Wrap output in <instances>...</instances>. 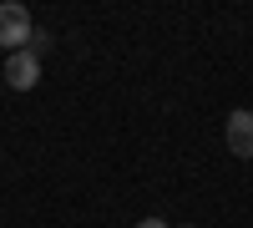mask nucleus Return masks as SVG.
I'll list each match as a JSON object with an SVG mask.
<instances>
[{
	"mask_svg": "<svg viewBox=\"0 0 253 228\" xmlns=\"http://www.w3.org/2000/svg\"><path fill=\"white\" fill-rule=\"evenodd\" d=\"M36 81H41V56H36L31 46H26V51H10V56H5V87H10V91H31Z\"/></svg>",
	"mask_w": 253,
	"mask_h": 228,
	"instance_id": "2",
	"label": "nucleus"
},
{
	"mask_svg": "<svg viewBox=\"0 0 253 228\" xmlns=\"http://www.w3.org/2000/svg\"><path fill=\"white\" fill-rule=\"evenodd\" d=\"M137 228H167V223H162V218H142Z\"/></svg>",
	"mask_w": 253,
	"mask_h": 228,
	"instance_id": "4",
	"label": "nucleus"
},
{
	"mask_svg": "<svg viewBox=\"0 0 253 228\" xmlns=\"http://www.w3.org/2000/svg\"><path fill=\"white\" fill-rule=\"evenodd\" d=\"M228 152H233V157H253V112H228Z\"/></svg>",
	"mask_w": 253,
	"mask_h": 228,
	"instance_id": "3",
	"label": "nucleus"
},
{
	"mask_svg": "<svg viewBox=\"0 0 253 228\" xmlns=\"http://www.w3.org/2000/svg\"><path fill=\"white\" fill-rule=\"evenodd\" d=\"M31 36H36V26H31V10L26 5H0V46L5 51H26L31 46Z\"/></svg>",
	"mask_w": 253,
	"mask_h": 228,
	"instance_id": "1",
	"label": "nucleus"
}]
</instances>
